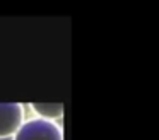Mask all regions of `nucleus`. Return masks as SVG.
Listing matches in <instances>:
<instances>
[{"mask_svg": "<svg viewBox=\"0 0 159 140\" xmlns=\"http://www.w3.org/2000/svg\"><path fill=\"white\" fill-rule=\"evenodd\" d=\"M12 140H65V137L58 121H50L34 116L24 120L21 128L14 133Z\"/></svg>", "mask_w": 159, "mask_h": 140, "instance_id": "obj_1", "label": "nucleus"}, {"mask_svg": "<svg viewBox=\"0 0 159 140\" xmlns=\"http://www.w3.org/2000/svg\"><path fill=\"white\" fill-rule=\"evenodd\" d=\"M24 120L26 106L22 102H0V138H12Z\"/></svg>", "mask_w": 159, "mask_h": 140, "instance_id": "obj_2", "label": "nucleus"}, {"mask_svg": "<svg viewBox=\"0 0 159 140\" xmlns=\"http://www.w3.org/2000/svg\"><path fill=\"white\" fill-rule=\"evenodd\" d=\"M31 111L36 115V118L41 120H50V121H58L60 118H63V108L62 102H57V104H43V102H31L29 104Z\"/></svg>", "mask_w": 159, "mask_h": 140, "instance_id": "obj_3", "label": "nucleus"}]
</instances>
